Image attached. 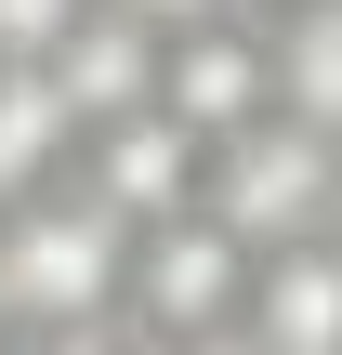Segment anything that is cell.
Listing matches in <instances>:
<instances>
[{"label":"cell","instance_id":"cell-6","mask_svg":"<svg viewBox=\"0 0 342 355\" xmlns=\"http://www.w3.org/2000/svg\"><path fill=\"white\" fill-rule=\"evenodd\" d=\"M158 53H171V40H158L145 13H119V0H79V26H66L40 66H53L66 119L92 132V119H119V105H158Z\"/></svg>","mask_w":342,"mask_h":355},{"label":"cell","instance_id":"cell-16","mask_svg":"<svg viewBox=\"0 0 342 355\" xmlns=\"http://www.w3.org/2000/svg\"><path fill=\"white\" fill-rule=\"evenodd\" d=\"M330 237H342V224H330Z\"/></svg>","mask_w":342,"mask_h":355},{"label":"cell","instance_id":"cell-14","mask_svg":"<svg viewBox=\"0 0 342 355\" xmlns=\"http://www.w3.org/2000/svg\"><path fill=\"white\" fill-rule=\"evenodd\" d=\"M0 343H13V316H0Z\"/></svg>","mask_w":342,"mask_h":355},{"label":"cell","instance_id":"cell-10","mask_svg":"<svg viewBox=\"0 0 342 355\" xmlns=\"http://www.w3.org/2000/svg\"><path fill=\"white\" fill-rule=\"evenodd\" d=\"M0 355H145V329L132 316H66V329H13Z\"/></svg>","mask_w":342,"mask_h":355},{"label":"cell","instance_id":"cell-3","mask_svg":"<svg viewBox=\"0 0 342 355\" xmlns=\"http://www.w3.org/2000/svg\"><path fill=\"white\" fill-rule=\"evenodd\" d=\"M250 237L198 198V211H171V224H145L132 237V290H119V316L145 329V343H185V329H237L250 316Z\"/></svg>","mask_w":342,"mask_h":355},{"label":"cell","instance_id":"cell-5","mask_svg":"<svg viewBox=\"0 0 342 355\" xmlns=\"http://www.w3.org/2000/svg\"><path fill=\"white\" fill-rule=\"evenodd\" d=\"M158 105L185 119V132H237V119H264L277 105V53H264V13H211V26H171V53H158Z\"/></svg>","mask_w":342,"mask_h":355},{"label":"cell","instance_id":"cell-9","mask_svg":"<svg viewBox=\"0 0 342 355\" xmlns=\"http://www.w3.org/2000/svg\"><path fill=\"white\" fill-rule=\"evenodd\" d=\"M264 53H277V105L342 132V0H277L264 13Z\"/></svg>","mask_w":342,"mask_h":355},{"label":"cell","instance_id":"cell-15","mask_svg":"<svg viewBox=\"0 0 342 355\" xmlns=\"http://www.w3.org/2000/svg\"><path fill=\"white\" fill-rule=\"evenodd\" d=\"M264 13H277V0H264Z\"/></svg>","mask_w":342,"mask_h":355},{"label":"cell","instance_id":"cell-7","mask_svg":"<svg viewBox=\"0 0 342 355\" xmlns=\"http://www.w3.org/2000/svg\"><path fill=\"white\" fill-rule=\"evenodd\" d=\"M250 329L277 355H342V237H277L250 263Z\"/></svg>","mask_w":342,"mask_h":355},{"label":"cell","instance_id":"cell-1","mask_svg":"<svg viewBox=\"0 0 342 355\" xmlns=\"http://www.w3.org/2000/svg\"><path fill=\"white\" fill-rule=\"evenodd\" d=\"M119 290H132V224H119L79 171L0 211V316H13V329L119 316Z\"/></svg>","mask_w":342,"mask_h":355},{"label":"cell","instance_id":"cell-8","mask_svg":"<svg viewBox=\"0 0 342 355\" xmlns=\"http://www.w3.org/2000/svg\"><path fill=\"white\" fill-rule=\"evenodd\" d=\"M66 158H79V119H66L53 66H0V211L66 184Z\"/></svg>","mask_w":342,"mask_h":355},{"label":"cell","instance_id":"cell-12","mask_svg":"<svg viewBox=\"0 0 342 355\" xmlns=\"http://www.w3.org/2000/svg\"><path fill=\"white\" fill-rule=\"evenodd\" d=\"M119 13H145V26L171 40V26H211V13H264V0H119Z\"/></svg>","mask_w":342,"mask_h":355},{"label":"cell","instance_id":"cell-13","mask_svg":"<svg viewBox=\"0 0 342 355\" xmlns=\"http://www.w3.org/2000/svg\"><path fill=\"white\" fill-rule=\"evenodd\" d=\"M145 355H277V343L237 316V329H185V343H145Z\"/></svg>","mask_w":342,"mask_h":355},{"label":"cell","instance_id":"cell-11","mask_svg":"<svg viewBox=\"0 0 342 355\" xmlns=\"http://www.w3.org/2000/svg\"><path fill=\"white\" fill-rule=\"evenodd\" d=\"M66 26H79V0H0V66H40Z\"/></svg>","mask_w":342,"mask_h":355},{"label":"cell","instance_id":"cell-4","mask_svg":"<svg viewBox=\"0 0 342 355\" xmlns=\"http://www.w3.org/2000/svg\"><path fill=\"white\" fill-rule=\"evenodd\" d=\"M66 171H79L132 237H145V224H171V211H198V198H211V132H185L171 105H119V119H92V132H79V158H66Z\"/></svg>","mask_w":342,"mask_h":355},{"label":"cell","instance_id":"cell-2","mask_svg":"<svg viewBox=\"0 0 342 355\" xmlns=\"http://www.w3.org/2000/svg\"><path fill=\"white\" fill-rule=\"evenodd\" d=\"M211 211H224L250 250H277V237H330V224H342V132L290 119V105L237 119V132L211 145Z\"/></svg>","mask_w":342,"mask_h":355}]
</instances>
